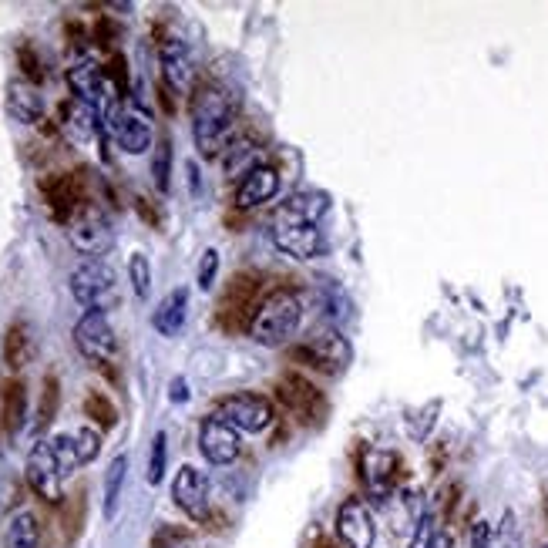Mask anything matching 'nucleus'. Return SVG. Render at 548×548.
<instances>
[{
    "label": "nucleus",
    "instance_id": "obj_1",
    "mask_svg": "<svg viewBox=\"0 0 548 548\" xmlns=\"http://www.w3.org/2000/svg\"><path fill=\"white\" fill-rule=\"evenodd\" d=\"M232 125H236V95L222 85H202L192 98V135L195 148L206 159H216L229 148Z\"/></svg>",
    "mask_w": 548,
    "mask_h": 548
},
{
    "label": "nucleus",
    "instance_id": "obj_2",
    "mask_svg": "<svg viewBox=\"0 0 548 548\" xmlns=\"http://www.w3.org/2000/svg\"><path fill=\"white\" fill-rule=\"evenodd\" d=\"M303 323V300L296 290H273L266 300L256 303L253 317H249V340L259 347H283L296 337Z\"/></svg>",
    "mask_w": 548,
    "mask_h": 548
},
{
    "label": "nucleus",
    "instance_id": "obj_3",
    "mask_svg": "<svg viewBox=\"0 0 548 548\" xmlns=\"http://www.w3.org/2000/svg\"><path fill=\"white\" fill-rule=\"evenodd\" d=\"M273 243L280 253L293 256V259H317L327 253V239H323V229L317 219H306L296 209L283 206L273 219Z\"/></svg>",
    "mask_w": 548,
    "mask_h": 548
},
{
    "label": "nucleus",
    "instance_id": "obj_4",
    "mask_svg": "<svg viewBox=\"0 0 548 548\" xmlns=\"http://www.w3.org/2000/svg\"><path fill=\"white\" fill-rule=\"evenodd\" d=\"M71 296L85 310H115L118 306V273L111 269L105 259H85L81 266L71 269Z\"/></svg>",
    "mask_w": 548,
    "mask_h": 548
},
{
    "label": "nucleus",
    "instance_id": "obj_5",
    "mask_svg": "<svg viewBox=\"0 0 548 548\" xmlns=\"http://www.w3.org/2000/svg\"><path fill=\"white\" fill-rule=\"evenodd\" d=\"M68 243L74 253L101 259L111 253L115 246V229H111L108 216L101 212L95 202H81V209L68 219Z\"/></svg>",
    "mask_w": 548,
    "mask_h": 548
},
{
    "label": "nucleus",
    "instance_id": "obj_6",
    "mask_svg": "<svg viewBox=\"0 0 548 548\" xmlns=\"http://www.w3.org/2000/svg\"><path fill=\"white\" fill-rule=\"evenodd\" d=\"M105 132L125 155H145L152 148V122L138 105H125L122 98L105 111Z\"/></svg>",
    "mask_w": 548,
    "mask_h": 548
},
{
    "label": "nucleus",
    "instance_id": "obj_7",
    "mask_svg": "<svg viewBox=\"0 0 548 548\" xmlns=\"http://www.w3.org/2000/svg\"><path fill=\"white\" fill-rule=\"evenodd\" d=\"M74 347L78 354L91 360V364H111L118 354V337H115V327H111L108 313L101 310H85L81 320L74 323Z\"/></svg>",
    "mask_w": 548,
    "mask_h": 548
},
{
    "label": "nucleus",
    "instance_id": "obj_8",
    "mask_svg": "<svg viewBox=\"0 0 548 548\" xmlns=\"http://www.w3.org/2000/svg\"><path fill=\"white\" fill-rule=\"evenodd\" d=\"M222 421L229 427H236L239 434H263L269 431V424H273V404H269V397L263 394H229L219 401V411H216Z\"/></svg>",
    "mask_w": 548,
    "mask_h": 548
},
{
    "label": "nucleus",
    "instance_id": "obj_9",
    "mask_svg": "<svg viewBox=\"0 0 548 548\" xmlns=\"http://www.w3.org/2000/svg\"><path fill=\"white\" fill-rule=\"evenodd\" d=\"M68 85L74 91V98L85 101V105H91L95 111H105L118 101V91L111 88V78L108 71L101 68V64L95 58H78L68 68Z\"/></svg>",
    "mask_w": 548,
    "mask_h": 548
},
{
    "label": "nucleus",
    "instance_id": "obj_10",
    "mask_svg": "<svg viewBox=\"0 0 548 548\" xmlns=\"http://www.w3.org/2000/svg\"><path fill=\"white\" fill-rule=\"evenodd\" d=\"M24 478L34 495L48 501V505H58L64 498V475L58 468V458H54L51 451V441H34V448L27 451V461H24Z\"/></svg>",
    "mask_w": 548,
    "mask_h": 548
},
{
    "label": "nucleus",
    "instance_id": "obj_11",
    "mask_svg": "<svg viewBox=\"0 0 548 548\" xmlns=\"http://www.w3.org/2000/svg\"><path fill=\"white\" fill-rule=\"evenodd\" d=\"M172 501L175 508L192 518V522H206L209 518V475L195 464H182L172 478Z\"/></svg>",
    "mask_w": 548,
    "mask_h": 548
},
{
    "label": "nucleus",
    "instance_id": "obj_12",
    "mask_svg": "<svg viewBox=\"0 0 548 548\" xmlns=\"http://www.w3.org/2000/svg\"><path fill=\"white\" fill-rule=\"evenodd\" d=\"M293 357L323 370V374H343L350 364V357H354V350H350L347 337H340V333H320V337L293 347Z\"/></svg>",
    "mask_w": 548,
    "mask_h": 548
},
{
    "label": "nucleus",
    "instance_id": "obj_13",
    "mask_svg": "<svg viewBox=\"0 0 548 548\" xmlns=\"http://www.w3.org/2000/svg\"><path fill=\"white\" fill-rule=\"evenodd\" d=\"M337 538L347 548H374L377 522L364 498H347L337 508Z\"/></svg>",
    "mask_w": 548,
    "mask_h": 548
},
{
    "label": "nucleus",
    "instance_id": "obj_14",
    "mask_svg": "<svg viewBox=\"0 0 548 548\" xmlns=\"http://www.w3.org/2000/svg\"><path fill=\"white\" fill-rule=\"evenodd\" d=\"M199 451L209 464L222 468V464H232L239 458L243 441H239L236 427H229L219 414H209L206 421L199 424Z\"/></svg>",
    "mask_w": 548,
    "mask_h": 548
},
{
    "label": "nucleus",
    "instance_id": "obj_15",
    "mask_svg": "<svg viewBox=\"0 0 548 548\" xmlns=\"http://www.w3.org/2000/svg\"><path fill=\"white\" fill-rule=\"evenodd\" d=\"M159 64H162V78L175 95H192L195 88V61L192 51L182 37H165L159 44Z\"/></svg>",
    "mask_w": 548,
    "mask_h": 548
},
{
    "label": "nucleus",
    "instance_id": "obj_16",
    "mask_svg": "<svg viewBox=\"0 0 548 548\" xmlns=\"http://www.w3.org/2000/svg\"><path fill=\"white\" fill-rule=\"evenodd\" d=\"M276 192H280V172H276L273 165H256V169H249L236 185V206L256 209L273 199Z\"/></svg>",
    "mask_w": 548,
    "mask_h": 548
},
{
    "label": "nucleus",
    "instance_id": "obj_17",
    "mask_svg": "<svg viewBox=\"0 0 548 548\" xmlns=\"http://www.w3.org/2000/svg\"><path fill=\"white\" fill-rule=\"evenodd\" d=\"M61 128L68 132L71 142L78 145H88V142H101V135H105V115L101 111H95L91 105H85V101H68L64 105V118H61Z\"/></svg>",
    "mask_w": 548,
    "mask_h": 548
},
{
    "label": "nucleus",
    "instance_id": "obj_18",
    "mask_svg": "<svg viewBox=\"0 0 548 548\" xmlns=\"http://www.w3.org/2000/svg\"><path fill=\"white\" fill-rule=\"evenodd\" d=\"M185 320H189V290L185 286H175L172 293L162 296V303L152 310V327L162 333V337H179Z\"/></svg>",
    "mask_w": 548,
    "mask_h": 548
},
{
    "label": "nucleus",
    "instance_id": "obj_19",
    "mask_svg": "<svg viewBox=\"0 0 548 548\" xmlns=\"http://www.w3.org/2000/svg\"><path fill=\"white\" fill-rule=\"evenodd\" d=\"M7 111H11L14 122L21 125H37L44 118V98L31 81L17 78L7 85Z\"/></svg>",
    "mask_w": 548,
    "mask_h": 548
},
{
    "label": "nucleus",
    "instance_id": "obj_20",
    "mask_svg": "<svg viewBox=\"0 0 548 548\" xmlns=\"http://www.w3.org/2000/svg\"><path fill=\"white\" fill-rule=\"evenodd\" d=\"M364 485L374 501H387L394 488V454L387 451H364Z\"/></svg>",
    "mask_w": 548,
    "mask_h": 548
},
{
    "label": "nucleus",
    "instance_id": "obj_21",
    "mask_svg": "<svg viewBox=\"0 0 548 548\" xmlns=\"http://www.w3.org/2000/svg\"><path fill=\"white\" fill-rule=\"evenodd\" d=\"M4 545L7 548H37L41 545V522L31 508H21V512L11 515L4 532Z\"/></svg>",
    "mask_w": 548,
    "mask_h": 548
},
{
    "label": "nucleus",
    "instance_id": "obj_22",
    "mask_svg": "<svg viewBox=\"0 0 548 548\" xmlns=\"http://www.w3.org/2000/svg\"><path fill=\"white\" fill-rule=\"evenodd\" d=\"M125 478H128V454H115L105 471V522H115L118 505H122Z\"/></svg>",
    "mask_w": 548,
    "mask_h": 548
},
{
    "label": "nucleus",
    "instance_id": "obj_23",
    "mask_svg": "<svg viewBox=\"0 0 548 548\" xmlns=\"http://www.w3.org/2000/svg\"><path fill=\"white\" fill-rule=\"evenodd\" d=\"M4 354H7V367L11 370L27 367V360H31V354H34V337H31V327H27L24 320H17L14 327L7 330Z\"/></svg>",
    "mask_w": 548,
    "mask_h": 548
},
{
    "label": "nucleus",
    "instance_id": "obj_24",
    "mask_svg": "<svg viewBox=\"0 0 548 548\" xmlns=\"http://www.w3.org/2000/svg\"><path fill=\"white\" fill-rule=\"evenodd\" d=\"M24 417H27V390L21 380H14L4 390V431L17 434L24 427Z\"/></svg>",
    "mask_w": 548,
    "mask_h": 548
},
{
    "label": "nucleus",
    "instance_id": "obj_25",
    "mask_svg": "<svg viewBox=\"0 0 548 548\" xmlns=\"http://www.w3.org/2000/svg\"><path fill=\"white\" fill-rule=\"evenodd\" d=\"M165 471H169V434L159 431L152 438V448H148V468H145L148 485H162Z\"/></svg>",
    "mask_w": 548,
    "mask_h": 548
},
{
    "label": "nucleus",
    "instance_id": "obj_26",
    "mask_svg": "<svg viewBox=\"0 0 548 548\" xmlns=\"http://www.w3.org/2000/svg\"><path fill=\"white\" fill-rule=\"evenodd\" d=\"M280 397H283V404L290 407L293 414H300L303 421H310V414H306V407L303 404H313V387L306 384L303 377H286L283 380V390H280Z\"/></svg>",
    "mask_w": 548,
    "mask_h": 548
},
{
    "label": "nucleus",
    "instance_id": "obj_27",
    "mask_svg": "<svg viewBox=\"0 0 548 548\" xmlns=\"http://www.w3.org/2000/svg\"><path fill=\"white\" fill-rule=\"evenodd\" d=\"M152 179H155V189L162 195L172 189V142L169 138H159L152 152Z\"/></svg>",
    "mask_w": 548,
    "mask_h": 548
},
{
    "label": "nucleus",
    "instance_id": "obj_28",
    "mask_svg": "<svg viewBox=\"0 0 548 548\" xmlns=\"http://www.w3.org/2000/svg\"><path fill=\"white\" fill-rule=\"evenodd\" d=\"M51 451H54V458H58V468H61V475H64V478L74 475V471L81 468L78 448H74V431L54 434V438H51Z\"/></svg>",
    "mask_w": 548,
    "mask_h": 548
},
{
    "label": "nucleus",
    "instance_id": "obj_29",
    "mask_svg": "<svg viewBox=\"0 0 548 548\" xmlns=\"http://www.w3.org/2000/svg\"><path fill=\"white\" fill-rule=\"evenodd\" d=\"M128 283H132L138 300H148V293H152V263H148L145 253L128 256Z\"/></svg>",
    "mask_w": 548,
    "mask_h": 548
},
{
    "label": "nucleus",
    "instance_id": "obj_30",
    "mask_svg": "<svg viewBox=\"0 0 548 548\" xmlns=\"http://www.w3.org/2000/svg\"><path fill=\"white\" fill-rule=\"evenodd\" d=\"M491 548H522V525H518V515L512 508L501 515V522L491 532Z\"/></svg>",
    "mask_w": 548,
    "mask_h": 548
},
{
    "label": "nucleus",
    "instance_id": "obj_31",
    "mask_svg": "<svg viewBox=\"0 0 548 548\" xmlns=\"http://www.w3.org/2000/svg\"><path fill=\"white\" fill-rule=\"evenodd\" d=\"M58 411V377H44V394H41V411H37V431H48Z\"/></svg>",
    "mask_w": 548,
    "mask_h": 548
},
{
    "label": "nucleus",
    "instance_id": "obj_32",
    "mask_svg": "<svg viewBox=\"0 0 548 548\" xmlns=\"http://www.w3.org/2000/svg\"><path fill=\"white\" fill-rule=\"evenodd\" d=\"M216 276H219V249H206L199 259V269H195V283H199L202 293H209L216 286Z\"/></svg>",
    "mask_w": 548,
    "mask_h": 548
},
{
    "label": "nucleus",
    "instance_id": "obj_33",
    "mask_svg": "<svg viewBox=\"0 0 548 548\" xmlns=\"http://www.w3.org/2000/svg\"><path fill=\"white\" fill-rule=\"evenodd\" d=\"M74 448H78L81 464H91L101 454V434L91 431V427H78V431H74Z\"/></svg>",
    "mask_w": 548,
    "mask_h": 548
},
{
    "label": "nucleus",
    "instance_id": "obj_34",
    "mask_svg": "<svg viewBox=\"0 0 548 548\" xmlns=\"http://www.w3.org/2000/svg\"><path fill=\"white\" fill-rule=\"evenodd\" d=\"M152 548H192V535L179 525H162L152 535Z\"/></svg>",
    "mask_w": 548,
    "mask_h": 548
},
{
    "label": "nucleus",
    "instance_id": "obj_35",
    "mask_svg": "<svg viewBox=\"0 0 548 548\" xmlns=\"http://www.w3.org/2000/svg\"><path fill=\"white\" fill-rule=\"evenodd\" d=\"M85 411H88V417H95L101 427H111V424H115V417H118L115 407H111V401H108L105 394H88Z\"/></svg>",
    "mask_w": 548,
    "mask_h": 548
},
{
    "label": "nucleus",
    "instance_id": "obj_36",
    "mask_svg": "<svg viewBox=\"0 0 548 548\" xmlns=\"http://www.w3.org/2000/svg\"><path fill=\"white\" fill-rule=\"evenodd\" d=\"M434 532H438V522H434V515H421V522H417V532H414L411 545H407V548H427V545H431Z\"/></svg>",
    "mask_w": 548,
    "mask_h": 548
},
{
    "label": "nucleus",
    "instance_id": "obj_37",
    "mask_svg": "<svg viewBox=\"0 0 548 548\" xmlns=\"http://www.w3.org/2000/svg\"><path fill=\"white\" fill-rule=\"evenodd\" d=\"M169 401H172V404H185V401H189V384H185V377H175V380H172Z\"/></svg>",
    "mask_w": 548,
    "mask_h": 548
},
{
    "label": "nucleus",
    "instance_id": "obj_38",
    "mask_svg": "<svg viewBox=\"0 0 548 548\" xmlns=\"http://www.w3.org/2000/svg\"><path fill=\"white\" fill-rule=\"evenodd\" d=\"M427 548H454V542H451V535L444 532V528H438V532H434V538H431V545Z\"/></svg>",
    "mask_w": 548,
    "mask_h": 548
},
{
    "label": "nucleus",
    "instance_id": "obj_39",
    "mask_svg": "<svg viewBox=\"0 0 548 548\" xmlns=\"http://www.w3.org/2000/svg\"><path fill=\"white\" fill-rule=\"evenodd\" d=\"M545 548H548V545H545Z\"/></svg>",
    "mask_w": 548,
    "mask_h": 548
}]
</instances>
